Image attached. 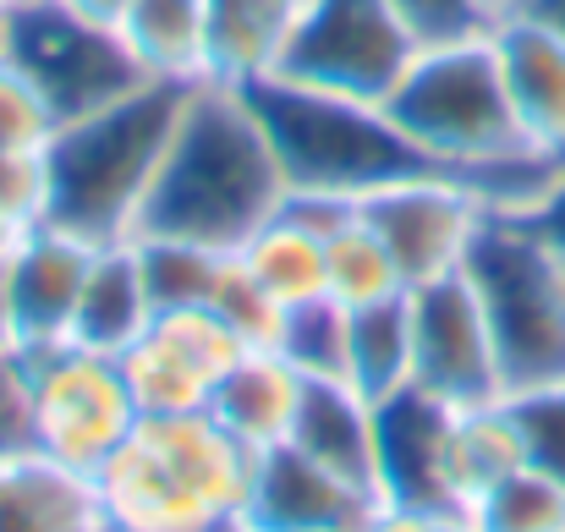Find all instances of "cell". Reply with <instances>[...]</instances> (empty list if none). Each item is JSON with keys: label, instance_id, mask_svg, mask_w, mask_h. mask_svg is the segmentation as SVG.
I'll return each instance as SVG.
<instances>
[{"label": "cell", "instance_id": "9c48e42d", "mask_svg": "<svg viewBox=\"0 0 565 532\" xmlns=\"http://www.w3.org/2000/svg\"><path fill=\"white\" fill-rule=\"evenodd\" d=\"M0 50L33 72V83L55 99L61 121L149 83L132 66L116 28H99V22H88V17L55 6V0H28L17 17H6Z\"/></svg>", "mask_w": 565, "mask_h": 532}, {"label": "cell", "instance_id": "ab89813d", "mask_svg": "<svg viewBox=\"0 0 565 532\" xmlns=\"http://www.w3.org/2000/svg\"><path fill=\"white\" fill-rule=\"evenodd\" d=\"M527 6H539V0H489V17H500V11H527Z\"/></svg>", "mask_w": 565, "mask_h": 532}, {"label": "cell", "instance_id": "277c9868", "mask_svg": "<svg viewBox=\"0 0 565 532\" xmlns=\"http://www.w3.org/2000/svg\"><path fill=\"white\" fill-rule=\"evenodd\" d=\"M275 155L286 166L291 198H335V203H358L374 187L412 171H434L384 116V105L363 99H341V94H319L286 77L253 83L247 88Z\"/></svg>", "mask_w": 565, "mask_h": 532}, {"label": "cell", "instance_id": "603a6c76", "mask_svg": "<svg viewBox=\"0 0 565 532\" xmlns=\"http://www.w3.org/2000/svg\"><path fill=\"white\" fill-rule=\"evenodd\" d=\"M99 522L94 483L44 461H0V532H88Z\"/></svg>", "mask_w": 565, "mask_h": 532}, {"label": "cell", "instance_id": "44dd1931", "mask_svg": "<svg viewBox=\"0 0 565 532\" xmlns=\"http://www.w3.org/2000/svg\"><path fill=\"white\" fill-rule=\"evenodd\" d=\"M302 0H209V77L253 88L269 83L291 50Z\"/></svg>", "mask_w": 565, "mask_h": 532}, {"label": "cell", "instance_id": "d6a6232c", "mask_svg": "<svg viewBox=\"0 0 565 532\" xmlns=\"http://www.w3.org/2000/svg\"><path fill=\"white\" fill-rule=\"evenodd\" d=\"M50 209V171L44 155H0V214L39 225Z\"/></svg>", "mask_w": 565, "mask_h": 532}, {"label": "cell", "instance_id": "7bdbcfd3", "mask_svg": "<svg viewBox=\"0 0 565 532\" xmlns=\"http://www.w3.org/2000/svg\"><path fill=\"white\" fill-rule=\"evenodd\" d=\"M445 532H472V528H467V522H461V517H456V522H450V528H445Z\"/></svg>", "mask_w": 565, "mask_h": 532}, {"label": "cell", "instance_id": "ffe728a7", "mask_svg": "<svg viewBox=\"0 0 565 532\" xmlns=\"http://www.w3.org/2000/svg\"><path fill=\"white\" fill-rule=\"evenodd\" d=\"M149 324H154V297H149V280H143L138 242L132 236L99 242L94 269H88V286H83V302H77L72 341L121 357Z\"/></svg>", "mask_w": 565, "mask_h": 532}, {"label": "cell", "instance_id": "7c38bea8", "mask_svg": "<svg viewBox=\"0 0 565 532\" xmlns=\"http://www.w3.org/2000/svg\"><path fill=\"white\" fill-rule=\"evenodd\" d=\"M94 253H99L94 236L55 220H39L22 231V242L6 258V313H11V341L22 352L72 341Z\"/></svg>", "mask_w": 565, "mask_h": 532}, {"label": "cell", "instance_id": "484cf974", "mask_svg": "<svg viewBox=\"0 0 565 532\" xmlns=\"http://www.w3.org/2000/svg\"><path fill=\"white\" fill-rule=\"evenodd\" d=\"M324 209V264H330V302L341 308H369L395 291H406L390 247L379 242V231L363 220L358 203H335V198H313Z\"/></svg>", "mask_w": 565, "mask_h": 532}, {"label": "cell", "instance_id": "83f0119b", "mask_svg": "<svg viewBox=\"0 0 565 532\" xmlns=\"http://www.w3.org/2000/svg\"><path fill=\"white\" fill-rule=\"evenodd\" d=\"M461 522L472 532H565V483L539 467H516L500 483H489Z\"/></svg>", "mask_w": 565, "mask_h": 532}, {"label": "cell", "instance_id": "ee69618b", "mask_svg": "<svg viewBox=\"0 0 565 532\" xmlns=\"http://www.w3.org/2000/svg\"><path fill=\"white\" fill-rule=\"evenodd\" d=\"M341 532H358V528H341Z\"/></svg>", "mask_w": 565, "mask_h": 532}, {"label": "cell", "instance_id": "ba28073f", "mask_svg": "<svg viewBox=\"0 0 565 532\" xmlns=\"http://www.w3.org/2000/svg\"><path fill=\"white\" fill-rule=\"evenodd\" d=\"M358 209L379 231V242L390 247V258L412 291V286L461 275L500 203L467 177L412 171V177H395L374 187L369 198H358Z\"/></svg>", "mask_w": 565, "mask_h": 532}, {"label": "cell", "instance_id": "e0dca14e", "mask_svg": "<svg viewBox=\"0 0 565 532\" xmlns=\"http://www.w3.org/2000/svg\"><path fill=\"white\" fill-rule=\"evenodd\" d=\"M286 439L379 500V406L374 395H363L358 384L308 379Z\"/></svg>", "mask_w": 565, "mask_h": 532}, {"label": "cell", "instance_id": "5bb4252c", "mask_svg": "<svg viewBox=\"0 0 565 532\" xmlns=\"http://www.w3.org/2000/svg\"><path fill=\"white\" fill-rule=\"evenodd\" d=\"M489 39L527 143L565 166V28L544 11H500L489 17Z\"/></svg>", "mask_w": 565, "mask_h": 532}, {"label": "cell", "instance_id": "2e32d148", "mask_svg": "<svg viewBox=\"0 0 565 532\" xmlns=\"http://www.w3.org/2000/svg\"><path fill=\"white\" fill-rule=\"evenodd\" d=\"M379 406V500H406L456 517L445 478V423L450 406L423 390H395Z\"/></svg>", "mask_w": 565, "mask_h": 532}, {"label": "cell", "instance_id": "4316f807", "mask_svg": "<svg viewBox=\"0 0 565 532\" xmlns=\"http://www.w3.org/2000/svg\"><path fill=\"white\" fill-rule=\"evenodd\" d=\"M138 258H143V280L154 297V319L160 313H192L209 308L220 269H225V247H203L188 236H160V231H138Z\"/></svg>", "mask_w": 565, "mask_h": 532}, {"label": "cell", "instance_id": "52a82bcc", "mask_svg": "<svg viewBox=\"0 0 565 532\" xmlns=\"http://www.w3.org/2000/svg\"><path fill=\"white\" fill-rule=\"evenodd\" d=\"M417 50L423 28L401 11V0H302V22L275 77L384 105Z\"/></svg>", "mask_w": 565, "mask_h": 532}, {"label": "cell", "instance_id": "b9f144b4", "mask_svg": "<svg viewBox=\"0 0 565 532\" xmlns=\"http://www.w3.org/2000/svg\"><path fill=\"white\" fill-rule=\"evenodd\" d=\"M22 6H28V0H0V22H6V17H17Z\"/></svg>", "mask_w": 565, "mask_h": 532}, {"label": "cell", "instance_id": "9a60e30c", "mask_svg": "<svg viewBox=\"0 0 565 532\" xmlns=\"http://www.w3.org/2000/svg\"><path fill=\"white\" fill-rule=\"evenodd\" d=\"M94 500L110 522L138 532H225L236 528L231 517L209 511L188 483L171 472V461L149 445L143 423L138 434L94 472Z\"/></svg>", "mask_w": 565, "mask_h": 532}, {"label": "cell", "instance_id": "4fadbf2b", "mask_svg": "<svg viewBox=\"0 0 565 532\" xmlns=\"http://www.w3.org/2000/svg\"><path fill=\"white\" fill-rule=\"evenodd\" d=\"M369 506L374 494H363L358 483H347L341 472H330L291 439H280L253 456V478L236 522L247 532H341L363 528Z\"/></svg>", "mask_w": 565, "mask_h": 532}, {"label": "cell", "instance_id": "1f68e13d", "mask_svg": "<svg viewBox=\"0 0 565 532\" xmlns=\"http://www.w3.org/2000/svg\"><path fill=\"white\" fill-rule=\"evenodd\" d=\"M33 456V373L28 352L0 341V461Z\"/></svg>", "mask_w": 565, "mask_h": 532}, {"label": "cell", "instance_id": "836d02e7", "mask_svg": "<svg viewBox=\"0 0 565 532\" xmlns=\"http://www.w3.org/2000/svg\"><path fill=\"white\" fill-rule=\"evenodd\" d=\"M401 11L423 28V39L489 28V0H401Z\"/></svg>", "mask_w": 565, "mask_h": 532}, {"label": "cell", "instance_id": "60d3db41", "mask_svg": "<svg viewBox=\"0 0 565 532\" xmlns=\"http://www.w3.org/2000/svg\"><path fill=\"white\" fill-rule=\"evenodd\" d=\"M88 532H138V528H121V522H110V517L99 511V522H94V528H88Z\"/></svg>", "mask_w": 565, "mask_h": 532}, {"label": "cell", "instance_id": "d4e9b609", "mask_svg": "<svg viewBox=\"0 0 565 532\" xmlns=\"http://www.w3.org/2000/svg\"><path fill=\"white\" fill-rule=\"evenodd\" d=\"M341 379L374 401L412 384V291H395L369 308H347Z\"/></svg>", "mask_w": 565, "mask_h": 532}, {"label": "cell", "instance_id": "8d00e7d4", "mask_svg": "<svg viewBox=\"0 0 565 532\" xmlns=\"http://www.w3.org/2000/svg\"><path fill=\"white\" fill-rule=\"evenodd\" d=\"M55 6H66V11H77V17L99 22V28H116V22L127 17V6H132V0H55Z\"/></svg>", "mask_w": 565, "mask_h": 532}, {"label": "cell", "instance_id": "e575fe53", "mask_svg": "<svg viewBox=\"0 0 565 532\" xmlns=\"http://www.w3.org/2000/svg\"><path fill=\"white\" fill-rule=\"evenodd\" d=\"M516 214H522V220H527V225H533V231H539V236L555 247V253H565V166L544 181V187H539V192H533V198L516 209Z\"/></svg>", "mask_w": 565, "mask_h": 532}, {"label": "cell", "instance_id": "7a4b0ae2", "mask_svg": "<svg viewBox=\"0 0 565 532\" xmlns=\"http://www.w3.org/2000/svg\"><path fill=\"white\" fill-rule=\"evenodd\" d=\"M384 116L434 171L478 181L500 209H522L561 171L527 143L489 28L423 39L401 83L384 94Z\"/></svg>", "mask_w": 565, "mask_h": 532}, {"label": "cell", "instance_id": "f35d334b", "mask_svg": "<svg viewBox=\"0 0 565 532\" xmlns=\"http://www.w3.org/2000/svg\"><path fill=\"white\" fill-rule=\"evenodd\" d=\"M0 341H11V313H6V264H0ZM17 347V341H11Z\"/></svg>", "mask_w": 565, "mask_h": 532}, {"label": "cell", "instance_id": "6da1fadb", "mask_svg": "<svg viewBox=\"0 0 565 532\" xmlns=\"http://www.w3.org/2000/svg\"><path fill=\"white\" fill-rule=\"evenodd\" d=\"M286 203H291V181L253 94L220 77L192 83L177 110L166 160L154 171V187L143 198L138 231L188 236L203 247L236 253Z\"/></svg>", "mask_w": 565, "mask_h": 532}, {"label": "cell", "instance_id": "f1b7e54d", "mask_svg": "<svg viewBox=\"0 0 565 532\" xmlns=\"http://www.w3.org/2000/svg\"><path fill=\"white\" fill-rule=\"evenodd\" d=\"M55 132H61L55 99L33 83L22 61L0 50V155H44Z\"/></svg>", "mask_w": 565, "mask_h": 532}, {"label": "cell", "instance_id": "74e56055", "mask_svg": "<svg viewBox=\"0 0 565 532\" xmlns=\"http://www.w3.org/2000/svg\"><path fill=\"white\" fill-rule=\"evenodd\" d=\"M22 231H28V225H22V220H11V214H0V264H6V258H11V247H17V242H22Z\"/></svg>", "mask_w": 565, "mask_h": 532}, {"label": "cell", "instance_id": "d590c367", "mask_svg": "<svg viewBox=\"0 0 565 532\" xmlns=\"http://www.w3.org/2000/svg\"><path fill=\"white\" fill-rule=\"evenodd\" d=\"M450 522H456V517H445V511H428V506H406V500H374L358 532H445Z\"/></svg>", "mask_w": 565, "mask_h": 532}, {"label": "cell", "instance_id": "8992f818", "mask_svg": "<svg viewBox=\"0 0 565 532\" xmlns=\"http://www.w3.org/2000/svg\"><path fill=\"white\" fill-rule=\"evenodd\" d=\"M28 373H33V456L94 483V472L143 423L121 357L66 341L28 352Z\"/></svg>", "mask_w": 565, "mask_h": 532}, {"label": "cell", "instance_id": "d6986e66", "mask_svg": "<svg viewBox=\"0 0 565 532\" xmlns=\"http://www.w3.org/2000/svg\"><path fill=\"white\" fill-rule=\"evenodd\" d=\"M302 384H308V373H302L286 352L247 347V352L225 368V379H220L209 412H214L242 445L264 450V445H280V439L291 434Z\"/></svg>", "mask_w": 565, "mask_h": 532}, {"label": "cell", "instance_id": "3957f363", "mask_svg": "<svg viewBox=\"0 0 565 532\" xmlns=\"http://www.w3.org/2000/svg\"><path fill=\"white\" fill-rule=\"evenodd\" d=\"M182 99H188L182 83L149 77L83 116H66L44 149V171H50L44 220L72 225L94 242L132 236L143 198L154 187V171L166 160Z\"/></svg>", "mask_w": 565, "mask_h": 532}, {"label": "cell", "instance_id": "8fae6325", "mask_svg": "<svg viewBox=\"0 0 565 532\" xmlns=\"http://www.w3.org/2000/svg\"><path fill=\"white\" fill-rule=\"evenodd\" d=\"M247 352L209 308L192 313H160L127 352L121 373L132 384V401L143 417H182V412H209L225 368Z\"/></svg>", "mask_w": 565, "mask_h": 532}, {"label": "cell", "instance_id": "30bf717a", "mask_svg": "<svg viewBox=\"0 0 565 532\" xmlns=\"http://www.w3.org/2000/svg\"><path fill=\"white\" fill-rule=\"evenodd\" d=\"M412 390L445 406H478L505 395L500 352L467 269L412 286Z\"/></svg>", "mask_w": 565, "mask_h": 532}, {"label": "cell", "instance_id": "5b68a950", "mask_svg": "<svg viewBox=\"0 0 565 532\" xmlns=\"http://www.w3.org/2000/svg\"><path fill=\"white\" fill-rule=\"evenodd\" d=\"M467 280L483 302L505 395L565 379V253H555L516 209H494Z\"/></svg>", "mask_w": 565, "mask_h": 532}, {"label": "cell", "instance_id": "ac0fdd59", "mask_svg": "<svg viewBox=\"0 0 565 532\" xmlns=\"http://www.w3.org/2000/svg\"><path fill=\"white\" fill-rule=\"evenodd\" d=\"M242 269L291 313L330 297V264H324V209L313 198H291L275 220H264L242 247Z\"/></svg>", "mask_w": 565, "mask_h": 532}, {"label": "cell", "instance_id": "cb8c5ba5", "mask_svg": "<svg viewBox=\"0 0 565 532\" xmlns=\"http://www.w3.org/2000/svg\"><path fill=\"white\" fill-rule=\"evenodd\" d=\"M516 467H527V456H522V434H516V417H511L505 395L500 401H478V406H450V423H445V478H450L456 517L489 483H500Z\"/></svg>", "mask_w": 565, "mask_h": 532}, {"label": "cell", "instance_id": "f546056e", "mask_svg": "<svg viewBox=\"0 0 565 532\" xmlns=\"http://www.w3.org/2000/svg\"><path fill=\"white\" fill-rule=\"evenodd\" d=\"M209 313L242 341V347H280V330H286V308L242 269V258L231 253L225 269H220V286L209 297Z\"/></svg>", "mask_w": 565, "mask_h": 532}, {"label": "cell", "instance_id": "7402d4cb", "mask_svg": "<svg viewBox=\"0 0 565 532\" xmlns=\"http://www.w3.org/2000/svg\"><path fill=\"white\" fill-rule=\"evenodd\" d=\"M116 33L154 83L192 88L209 77V0H132Z\"/></svg>", "mask_w": 565, "mask_h": 532}, {"label": "cell", "instance_id": "4dcf8cb0", "mask_svg": "<svg viewBox=\"0 0 565 532\" xmlns=\"http://www.w3.org/2000/svg\"><path fill=\"white\" fill-rule=\"evenodd\" d=\"M505 406H511V417H516L527 467H539V472H550L555 483H565V379L533 384V390H511Z\"/></svg>", "mask_w": 565, "mask_h": 532}]
</instances>
